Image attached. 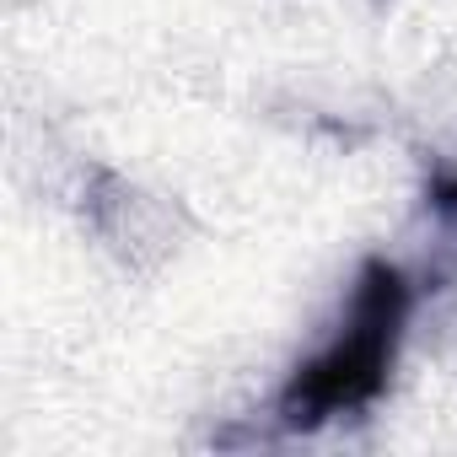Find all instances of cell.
Instances as JSON below:
<instances>
[{
  "instance_id": "cell-1",
  "label": "cell",
  "mask_w": 457,
  "mask_h": 457,
  "mask_svg": "<svg viewBox=\"0 0 457 457\" xmlns=\"http://www.w3.org/2000/svg\"><path fill=\"white\" fill-rule=\"evenodd\" d=\"M414 312V286L398 264L366 259L334 334L291 371V382L275 398V420L286 430H318L328 420L361 414L387 393L403 328Z\"/></svg>"
},
{
  "instance_id": "cell-2",
  "label": "cell",
  "mask_w": 457,
  "mask_h": 457,
  "mask_svg": "<svg viewBox=\"0 0 457 457\" xmlns=\"http://www.w3.org/2000/svg\"><path fill=\"white\" fill-rule=\"evenodd\" d=\"M425 199H430V210H436L441 220L457 226V172H436V178L425 183Z\"/></svg>"
}]
</instances>
